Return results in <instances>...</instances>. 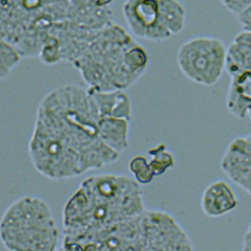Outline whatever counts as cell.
Segmentation results:
<instances>
[{
    "instance_id": "obj_1",
    "label": "cell",
    "mask_w": 251,
    "mask_h": 251,
    "mask_svg": "<svg viewBox=\"0 0 251 251\" xmlns=\"http://www.w3.org/2000/svg\"><path fill=\"white\" fill-rule=\"evenodd\" d=\"M99 120L88 87L66 84L47 93L38 104L27 146L34 169L63 180L115 163L120 154L100 138Z\"/></svg>"
},
{
    "instance_id": "obj_2",
    "label": "cell",
    "mask_w": 251,
    "mask_h": 251,
    "mask_svg": "<svg viewBox=\"0 0 251 251\" xmlns=\"http://www.w3.org/2000/svg\"><path fill=\"white\" fill-rule=\"evenodd\" d=\"M145 209L141 184L125 175L100 174L84 178L63 207V241L96 232Z\"/></svg>"
},
{
    "instance_id": "obj_3",
    "label": "cell",
    "mask_w": 251,
    "mask_h": 251,
    "mask_svg": "<svg viewBox=\"0 0 251 251\" xmlns=\"http://www.w3.org/2000/svg\"><path fill=\"white\" fill-rule=\"evenodd\" d=\"M148 62L146 50L125 29L108 25L94 35L73 65L88 88L112 91L134 84Z\"/></svg>"
},
{
    "instance_id": "obj_4",
    "label": "cell",
    "mask_w": 251,
    "mask_h": 251,
    "mask_svg": "<svg viewBox=\"0 0 251 251\" xmlns=\"http://www.w3.org/2000/svg\"><path fill=\"white\" fill-rule=\"evenodd\" d=\"M91 250H193L191 240L169 213L144 209L141 213L90 235Z\"/></svg>"
},
{
    "instance_id": "obj_5",
    "label": "cell",
    "mask_w": 251,
    "mask_h": 251,
    "mask_svg": "<svg viewBox=\"0 0 251 251\" xmlns=\"http://www.w3.org/2000/svg\"><path fill=\"white\" fill-rule=\"evenodd\" d=\"M0 241L12 251L57 249L59 230L48 203L35 196L15 200L0 219Z\"/></svg>"
},
{
    "instance_id": "obj_6",
    "label": "cell",
    "mask_w": 251,
    "mask_h": 251,
    "mask_svg": "<svg viewBox=\"0 0 251 251\" xmlns=\"http://www.w3.org/2000/svg\"><path fill=\"white\" fill-rule=\"evenodd\" d=\"M227 47L219 38L201 36L183 42L177 50L180 72L191 81L203 85L216 84L226 67Z\"/></svg>"
},
{
    "instance_id": "obj_7",
    "label": "cell",
    "mask_w": 251,
    "mask_h": 251,
    "mask_svg": "<svg viewBox=\"0 0 251 251\" xmlns=\"http://www.w3.org/2000/svg\"><path fill=\"white\" fill-rule=\"evenodd\" d=\"M230 82L226 108L237 119L251 123V31L242 30L227 47L226 67Z\"/></svg>"
},
{
    "instance_id": "obj_8",
    "label": "cell",
    "mask_w": 251,
    "mask_h": 251,
    "mask_svg": "<svg viewBox=\"0 0 251 251\" xmlns=\"http://www.w3.org/2000/svg\"><path fill=\"white\" fill-rule=\"evenodd\" d=\"M123 14L136 37L150 41H164L172 37L164 25L159 0H126Z\"/></svg>"
},
{
    "instance_id": "obj_9",
    "label": "cell",
    "mask_w": 251,
    "mask_h": 251,
    "mask_svg": "<svg viewBox=\"0 0 251 251\" xmlns=\"http://www.w3.org/2000/svg\"><path fill=\"white\" fill-rule=\"evenodd\" d=\"M220 166L231 181L251 196V133L236 137L229 143Z\"/></svg>"
},
{
    "instance_id": "obj_10",
    "label": "cell",
    "mask_w": 251,
    "mask_h": 251,
    "mask_svg": "<svg viewBox=\"0 0 251 251\" xmlns=\"http://www.w3.org/2000/svg\"><path fill=\"white\" fill-rule=\"evenodd\" d=\"M238 205V199L231 186L225 180L210 183L202 193L201 209L210 218L222 217Z\"/></svg>"
},
{
    "instance_id": "obj_11",
    "label": "cell",
    "mask_w": 251,
    "mask_h": 251,
    "mask_svg": "<svg viewBox=\"0 0 251 251\" xmlns=\"http://www.w3.org/2000/svg\"><path fill=\"white\" fill-rule=\"evenodd\" d=\"M98 109L100 117H114L130 121L132 106L125 90L99 91L88 88Z\"/></svg>"
},
{
    "instance_id": "obj_12",
    "label": "cell",
    "mask_w": 251,
    "mask_h": 251,
    "mask_svg": "<svg viewBox=\"0 0 251 251\" xmlns=\"http://www.w3.org/2000/svg\"><path fill=\"white\" fill-rule=\"evenodd\" d=\"M129 122L126 119L114 117H100L99 120L100 138L108 147L120 155L129 145Z\"/></svg>"
},
{
    "instance_id": "obj_13",
    "label": "cell",
    "mask_w": 251,
    "mask_h": 251,
    "mask_svg": "<svg viewBox=\"0 0 251 251\" xmlns=\"http://www.w3.org/2000/svg\"><path fill=\"white\" fill-rule=\"evenodd\" d=\"M164 25L172 36L181 32L185 25V10L177 0H159Z\"/></svg>"
},
{
    "instance_id": "obj_14",
    "label": "cell",
    "mask_w": 251,
    "mask_h": 251,
    "mask_svg": "<svg viewBox=\"0 0 251 251\" xmlns=\"http://www.w3.org/2000/svg\"><path fill=\"white\" fill-rule=\"evenodd\" d=\"M148 156V162L154 176H162L175 166L174 155L163 143L149 149Z\"/></svg>"
},
{
    "instance_id": "obj_15",
    "label": "cell",
    "mask_w": 251,
    "mask_h": 251,
    "mask_svg": "<svg viewBox=\"0 0 251 251\" xmlns=\"http://www.w3.org/2000/svg\"><path fill=\"white\" fill-rule=\"evenodd\" d=\"M22 54L7 39L0 37V80L7 77L20 63Z\"/></svg>"
},
{
    "instance_id": "obj_16",
    "label": "cell",
    "mask_w": 251,
    "mask_h": 251,
    "mask_svg": "<svg viewBox=\"0 0 251 251\" xmlns=\"http://www.w3.org/2000/svg\"><path fill=\"white\" fill-rule=\"evenodd\" d=\"M38 57L46 65H55L63 61L60 41L56 35L49 33L40 47Z\"/></svg>"
},
{
    "instance_id": "obj_17",
    "label": "cell",
    "mask_w": 251,
    "mask_h": 251,
    "mask_svg": "<svg viewBox=\"0 0 251 251\" xmlns=\"http://www.w3.org/2000/svg\"><path fill=\"white\" fill-rule=\"evenodd\" d=\"M128 169L133 178L140 184H147L155 177L150 168L148 157L144 155L133 156L128 162Z\"/></svg>"
},
{
    "instance_id": "obj_18",
    "label": "cell",
    "mask_w": 251,
    "mask_h": 251,
    "mask_svg": "<svg viewBox=\"0 0 251 251\" xmlns=\"http://www.w3.org/2000/svg\"><path fill=\"white\" fill-rule=\"evenodd\" d=\"M224 7L233 15H238L251 4V0H220Z\"/></svg>"
},
{
    "instance_id": "obj_19",
    "label": "cell",
    "mask_w": 251,
    "mask_h": 251,
    "mask_svg": "<svg viewBox=\"0 0 251 251\" xmlns=\"http://www.w3.org/2000/svg\"><path fill=\"white\" fill-rule=\"evenodd\" d=\"M236 19L242 30L251 31V4L236 15Z\"/></svg>"
},
{
    "instance_id": "obj_20",
    "label": "cell",
    "mask_w": 251,
    "mask_h": 251,
    "mask_svg": "<svg viewBox=\"0 0 251 251\" xmlns=\"http://www.w3.org/2000/svg\"><path fill=\"white\" fill-rule=\"evenodd\" d=\"M242 249L245 251H251V222L247 227L246 232L243 235Z\"/></svg>"
},
{
    "instance_id": "obj_21",
    "label": "cell",
    "mask_w": 251,
    "mask_h": 251,
    "mask_svg": "<svg viewBox=\"0 0 251 251\" xmlns=\"http://www.w3.org/2000/svg\"><path fill=\"white\" fill-rule=\"evenodd\" d=\"M114 0H92L93 4L97 7H102L104 8L105 6H108L109 4H111Z\"/></svg>"
}]
</instances>
